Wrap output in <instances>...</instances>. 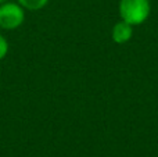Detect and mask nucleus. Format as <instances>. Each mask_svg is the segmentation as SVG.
<instances>
[{
    "label": "nucleus",
    "mask_w": 158,
    "mask_h": 157,
    "mask_svg": "<svg viewBox=\"0 0 158 157\" xmlns=\"http://www.w3.org/2000/svg\"><path fill=\"white\" fill-rule=\"evenodd\" d=\"M8 53V42L3 35H0V61L7 56Z\"/></svg>",
    "instance_id": "39448f33"
},
{
    "label": "nucleus",
    "mask_w": 158,
    "mask_h": 157,
    "mask_svg": "<svg viewBox=\"0 0 158 157\" xmlns=\"http://www.w3.org/2000/svg\"><path fill=\"white\" fill-rule=\"evenodd\" d=\"M25 21L24 7L18 3H2L0 4V28L13 31L19 28Z\"/></svg>",
    "instance_id": "f03ea898"
},
{
    "label": "nucleus",
    "mask_w": 158,
    "mask_h": 157,
    "mask_svg": "<svg viewBox=\"0 0 158 157\" xmlns=\"http://www.w3.org/2000/svg\"><path fill=\"white\" fill-rule=\"evenodd\" d=\"M132 35H133V25L128 24V22L122 21V19L118 21L112 27V32H111L112 40L118 45H123L126 42H129Z\"/></svg>",
    "instance_id": "7ed1b4c3"
},
{
    "label": "nucleus",
    "mask_w": 158,
    "mask_h": 157,
    "mask_svg": "<svg viewBox=\"0 0 158 157\" xmlns=\"http://www.w3.org/2000/svg\"><path fill=\"white\" fill-rule=\"evenodd\" d=\"M122 21L131 25H142L151 11L150 0H119L118 6Z\"/></svg>",
    "instance_id": "f257e3e1"
},
{
    "label": "nucleus",
    "mask_w": 158,
    "mask_h": 157,
    "mask_svg": "<svg viewBox=\"0 0 158 157\" xmlns=\"http://www.w3.org/2000/svg\"><path fill=\"white\" fill-rule=\"evenodd\" d=\"M17 2L27 10L36 11V10H42L49 3V0H17Z\"/></svg>",
    "instance_id": "20e7f679"
},
{
    "label": "nucleus",
    "mask_w": 158,
    "mask_h": 157,
    "mask_svg": "<svg viewBox=\"0 0 158 157\" xmlns=\"http://www.w3.org/2000/svg\"><path fill=\"white\" fill-rule=\"evenodd\" d=\"M4 2H7V0H0V4H2V3H4Z\"/></svg>",
    "instance_id": "423d86ee"
}]
</instances>
